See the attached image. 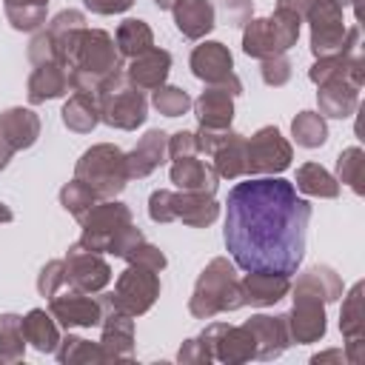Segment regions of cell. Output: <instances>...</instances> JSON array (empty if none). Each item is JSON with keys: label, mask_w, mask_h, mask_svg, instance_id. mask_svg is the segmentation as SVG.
Instances as JSON below:
<instances>
[{"label": "cell", "mask_w": 365, "mask_h": 365, "mask_svg": "<svg viewBox=\"0 0 365 365\" xmlns=\"http://www.w3.org/2000/svg\"><path fill=\"white\" fill-rule=\"evenodd\" d=\"M311 202L282 177H248L228 191L222 240L237 268L297 274L305 257Z\"/></svg>", "instance_id": "1"}, {"label": "cell", "mask_w": 365, "mask_h": 365, "mask_svg": "<svg viewBox=\"0 0 365 365\" xmlns=\"http://www.w3.org/2000/svg\"><path fill=\"white\" fill-rule=\"evenodd\" d=\"M242 291H240V279H237V265L228 257H214L197 277L191 299H188V311L197 319H211L217 314H228L242 308Z\"/></svg>", "instance_id": "2"}, {"label": "cell", "mask_w": 365, "mask_h": 365, "mask_svg": "<svg viewBox=\"0 0 365 365\" xmlns=\"http://www.w3.org/2000/svg\"><path fill=\"white\" fill-rule=\"evenodd\" d=\"M302 20L311 26V54L314 57L356 51L359 29L345 26L342 6H336L334 0H314L311 9L302 14Z\"/></svg>", "instance_id": "3"}, {"label": "cell", "mask_w": 365, "mask_h": 365, "mask_svg": "<svg viewBox=\"0 0 365 365\" xmlns=\"http://www.w3.org/2000/svg\"><path fill=\"white\" fill-rule=\"evenodd\" d=\"M74 177L83 180L100 200H114L128 182L125 151L111 143H97L83 151L74 165Z\"/></svg>", "instance_id": "4"}, {"label": "cell", "mask_w": 365, "mask_h": 365, "mask_svg": "<svg viewBox=\"0 0 365 365\" xmlns=\"http://www.w3.org/2000/svg\"><path fill=\"white\" fill-rule=\"evenodd\" d=\"M148 117V103L143 91H137L123 71L108 77L103 94H100V123L120 128V131H134L143 125Z\"/></svg>", "instance_id": "5"}, {"label": "cell", "mask_w": 365, "mask_h": 365, "mask_svg": "<svg viewBox=\"0 0 365 365\" xmlns=\"http://www.w3.org/2000/svg\"><path fill=\"white\" fill-rule=\"evenodd\" d=\"M157 297H160V277H157V271H151L145 265L128 262V268L117 277L114 291H108V294L100 291L97 299L114 305L117 311H123L128 317H143L145 311H151Z\"/></svg>", "instance_id": "6"}, {"label": "cell", "mask_w": 365, "mask_h": 365, "mask_svg": "<svg viewBox=\"0 0 365 365\" xmlns=\"http://www.w3.org/2000/svg\"><path fill=\"white\" fill-rule=\"evenodd\" d=\"M294 160L291 143L277 125H262L245 137V174L248 177H274L282 174Z\"/></svg>", "instance_id": "7"}, {"label": "cell", "mask_w": 365, "mask_h": 365, "mask_svg": "<svg viewBox=\"0 0 365 365\" xmlns=\"http://www.w3.org/2000/svg\"><path fill=\"white\" fill-rule=\"evenodd\" d=\"M191 74L205 86H225L234 97L242 94V80L234 74V57L220 40H202L191 51Z\"/></svg>", "instance_id": "8"}, {"label": "cell", "mask_w": 365, "mask_h": 365, "mask_svg": "<svg viewBox=\"0 0 365 365\" xmlns=\"http://www.w3.org/2000/svg\"><path fill=\"white\" fill-rule=\"evenodd\" d=\"M128 222H131V208L125 202H120V200H100V202H94L83 214V220H80L83 237L77 242L86 245L88 251L103 254V251H108L111 237L120 228H125Z\"/></svg>", "instance_id": "9"}, {"label": "cell", "mask_w": 365, "mask_h": 365, "mask_svg": "<svg viewBox=\"0 0 365 365\" xmlns=\"http://www.w3.org/2000/svg\"><path fill=\"white\" fill-rule=\"evenodd\" d=\"M202 348L211 354V362H228V365H242L254 359V336L245 325H228V322H208L202 334L197 336Z\"/></svg>", "instance_id": "10"}, {"label": "cell", "mask_w": 365, "mask_h": 365, "mask_svg": "<svg viewBox=\"0 0 365 365\" xmlns=\"http://www.w3.org/2000/svg\"><path fill=\"white\" fill-rule=\"evenodd\" d=\"M66 285L86 291V294H100L111 282V265L97 254L88 251L86 245L74 242L66 251Z\"/></svg>", "instance_id": "11"}, {"label": "cell", "mask_w": 365, "mask_h": 365, "mask_svg": "<svg viewBox=\"0 0 365 365\" xmlns=\"http://www.w3.org/2000/svg\"><path fill=\"white\" fill-rule=\"evenodd\" d=\"M40 137V117L31 108L14 106L0 111V171L9 165V160L23 151L31 148Z\"/></svg>", "instance_id": "12"}, {"label": "cell", "mask_w": 365, "mask_h": 365, "mask_svg": "<svg viewBox=\"0 0 365 365\" xmlns=\"http://www.w3.org/2000/svg\"><path fill=\"white\" fill-rule=\"evenodd\" d=\"M48 314L66 331H71V328H94L103 319L100 299H94L91 294L77 291V288H68V291L60 288L54 297H48Z\"/></svg>", "instance_id": "13"}, {"label": "cell", "mask_w": 365, "mask_h": 365, "mask_svg": "<svg viewBox=\"0 0 365 365\" xmlns=\"http://www.w3.org/2000/svg\"><path fill=\"white\" fill-rule=\"evenodd\" d=\"M288 322V336L297 345L319 342L325 336V302L311 294H294V308L285 314Z\"/></svg>", "instance_id": "14"}, {"label": "cell", "mask_w": 365, "mask_h": 365, "mask_svg": "<svg viewBox=\"0 0 365 365\" xmlns=\"http://www.w3.org/2000/svg\"><path fill=\"white\" fill-rule=\"evenodd\" d=\"M100 308H103V319H100L103 336H100V345L106 351V359L108 362H128V359H134V317L117 311L108 302H100Z\"/></svg>", "instance_id": "15"}, {"label": "cell", "mask_w": 365, "mask_h": 365, "mask_svg": "<svg viewBox=\"0 0 365 365\" xmlns=\"http://www.w3.org/2000/svg\"><path fill=\"white\" fill-rule=\"evenodd\" d=\"M251 336H254V359H262V362H271L277 359L288 345H291V336H288V322H285V314H277V317H268V314H254L251 319L242 322Z\"/></svg>", "instance_id": "16"}, {"label": "cell", "mask_w": 365, "mask_h": 365, "mask_svg": "<svg viewBox=\"0 0 365 365\" xmlns=\"http://www.w3.org/2000/svg\"><path fill=\"white\" fill-rule=\"evenodd\" d=\"M168 160V134L160 128L145 131L137 145L125 154V168H128V180H145L151 171H157L163 163Z\"/></svg>", "instance_id": "17"}, {"label": "cell", "mask_w": 365, "mask_h": 365, "mask_svg": "<svg viewBox=\"0 0 365 365\" xmlns=\"http://www.w3.org/2000/svg\"><path fill=\"white\" fill-rule=\"evenodd\" d=\"M308 80L314 86H325V83H336L345 80L351 86L365 83V60L356 51L348 54H331V57H317V63L308 68Z\"/></svg>", "instance_id": "18"}, {"label": "cell", "mask_w": 365, "mask_h": 365, "mask_svg": "<svg viewBox=\"0 0 365 365\" xmlns=\"http://www.w3.org/2000/svg\"><path fill=\"white\" fill-rule=\"evenodd\" d=\"M171 71V54L165 48L151 46L148 51L131 57L128 68H125V80L137 88V91H154L160 86H165V77Z\"/></svg>", "instance_id": "19"}, {"label": "cell", "mask_w": 365, "mask_h": 365, "mask_svg": "<svg viewBox=\"0 0 365 365\" xmlns=\"http://www.w3.org/2000/svg\"><path fill=\"white\" fill-rule=\"evenodd\" d=\"M68 68L60 60H48V63H37L34 71L29 74L26 83V97L31 106H40L46 100H57L68 91Z\"/></svg>", "instance_id": "20"}, {"label": "cell", "mask_w": 365, "mask_h": 365, "mask_svg": "<svg viewBox=\"0 0 365 365\" xmlns=\"http://www.w3.org/2000/svg\"><path fill=\"white\" fill-rule=\"evenodd\" d=\"M171 182L180 188V191H197V194H217V185H220V174L214 171L211 163L205 160H197V154L191 157H180V160H171Z\"/></svg>", "instance_id": "21"}, {"label": "cell", "mask_w": 365, "mask_h": 365, "mask_svg": "<svg viewBox=\"0 0 365 365\" xmlns=\"http://www.w3.org/2000/svg\"><path fill=\"white\" fill-rule=\"evenodd\" d=\"M240 291H242V302L245 305H274L282 297H288L291 291V277L285 274H262V271H248L240 279Z\"/></svg>", "instance_id": "22"}, {"label": "cell", "mask_w": 365, "mask_h": 365, "mask_svg": "<svg viewBox=\"0 0 365 365\" xmlns=\"http://www.w3.org/2000/svg\"><path fill=\"white\" fill-rule=\"evenodd\" d=\"M171 14H174V26L180 29V34L188 40H202L217 26L211 0H177L171 6Z\"/></svg>", "instance_id": "23"}, {"label": "cell", "mask_w": 365, "mask_h": 365, "mask_svg": "<svg viewBox=\"0 0 365 365\" xmlns=\"http://www.w3.org/2000/svg\"><path fill=\"white\" fill-rule=\"evenodd\" d=\"M191 108H194L200 125H208V128H231V120H234V94L225 86H208L191 103Z\"/></svg>", "instance_id": "24"}, {"label": "cell", "mask_w": 365, "mask_h": 365, "mask_svg": "<svg viewBox=\"0 0 365 365\" xmlns=\"http://www.w3.org/2000/svg\"><path fill=\"white\" fill-rule=\"evenodd\" d=\"M171 211H174V220H182L191 228H208L220 217V202L211 194L174 191L171 194Z\"/></svg>", "instance_id": "25"}, {"label": "cell", "mask_w": 365, "mask_h": 365, "mask_svg": "<svg viewBox=\"0 0 365 365\" xmlns=\"http://www.w3.org/2000/svg\"><path fill=\"white\" fill-rule=\"evenodd\" d=\"M288 294H311L328 305L342 297V277L331 265H314L297 277V282L291 285Z\"/></svg>", "instance_id": "26"}, {"label": "cell", "mask_w": 365, "mask_h": 365, "mask_svg": "<svg viewBox=\"0 0 365 365\" xmlns=\"http://www.w3.org/2000/svg\"><path fill=\"white\" fill-rule=\"evenodd\" d=\"M317 103H319V114L322 117H334V120H345L359 108V86H351L345 80L336 83H325L317 86Z\"/></svg>", "instance_id": "27"}, {"label": "cell", "mask_w": 365, "mask_h": 365, "mask_svg": "<svg viewBox=\"0 0 365 365\" xmlns=\"http://www.w3.org/2000/svg\"><path fill=\"white\" fill-rule=\"evenodd\" d=\"M23 336L26 342L40 351V354H54L57 345H60V328H57V319L51 314H46L43 308H31L26 317H23Z\"/></svg>", "instance_id": "28"}, {"label": "cell", "mask_w": 365, "mask_h": 365, "mask_svg": "<svg viewBox=\"0 0 365 365\" xmlns=\"http://www.w3.org/2000/svg\"><path fill=\"white\" fill-rule=\"evenodd\" d=\"M63 125L74 134H88L97 128L100 123V100L91 94H80L74 91L66 103H63Z\"/></svg>", "instance_id": "29"}, {"label": "cell", "mask_w": 365, "mask_h": 365, "mask_svg": "<svg viewBox=\"0 0 365 365\" xmlns=\"http://www.w3.org/2000/svg\"><path fill=\"white\" fill-rule=\"evenodd\" d=\"M211 165L222 180H237L245 174V137L228 131V137L211 154Z\"/></svg>", "instance_id": "30"}, {"label": "cell", "mask_w": 365, "mask_h": 365, "mask_svg": "<svg viewBox=\"0 0 365 365\" xmlns=\"http://www.w3.org/2000/svg\"><path fill=\"white\" fill-rule=\"evenodd\" d=\"M294 188L308 194V197H319V200H334L339 197V182L336 177L322 168L319 163H302L297 168V180H294Z\"/></svg>", "instance_id": "31"}, {"label": "cell", "mask_w": 365, "mask_h": 365, "mask_svg": "<svg viewBox=\"0 0 365 365\" xmlns=\"http://www.w3.org/2000/svg\"><path fill=\"white\" fill-rule=\"evenodd\" d=\"M114 43H117L120 54L131 60V57H137V54H143V51H148V48L154 46V31H151V26H148L145 20L128 17V20H123V23L117 26Z\"/></svg>", "instance_id": "32"}, {"label": "cell", "mask_w": 365, "mask_h": 365, "mask_svg": "<svg viewBox=\"0 0 365 365\" xmlns=\"http://www.w3.org/2000/svg\"><path fill=\"white\" fill-rule=\"evenodd\" d=\"M242 51H245L248 57H257V60L282 54V51L277 48V43H274L268 17H251V20L242 26Z\"/></svg>", "instance_id": "33"}, {"label": "cell", "mask_w": 365, "mask_h": 365, "mask_svg": "<svg viewBox=\"0 0 365 365\" xmlns=\"http://www.w3.org/2000/svg\"><path fill=\"white\" fill-rule=\"evenodd\" d=\"M6 17L17 31H37L46 23L48 0H3Z\"/></svg>", "instance_id": "34"}, {"label": "cell", "mask_w": 365, "mask_h": 365, "mask_svg": "<svg viewBox=\"0 0 365 365\" xmlns=\"http://www.w3.org/2000/svg\"><path fill=\"white\" fill-rule=\"evenodd\" d=\"M291 137L302 148H319L328 140V123L319 111H299L291 120Z\"/></svg>", "instance_id": "35"}, {"label": "cell", "mask_w": 365, "mask_h": 365, "mask_svg": "<svg viewBox=\"0 0 365 365\" xmlns=\"http://www.w3.org/2000/svg\"><path fill=\"white\" fill-rule=\"evenodd\" d=\"M23 354H26L23 317H17V314H0V362L3 365L20 362Z\"/></svg>", "instance_id": "36"}, {"label": "cell", "mask_w": 365, "mask_h": 365, "mask_svg": "<svg viewBox=\"0 0 365 365\" xmlns=\"http://www.w3.org/2000/svg\"><path fill=\"white\" fill-rule=\"evenodd\" d=\"M54 356H57L63 365H74V362H108L100 342H88V339L74 336V334L60 336V345H57Z\"/></svg>", "instance_id": "37"}, {"label": "cell", "mask_w": 365, "mask_h": 365, "mask_svg": "<svg viewBox=\"0 0 365 365\" xmlns=\"http://www.w3.org/2000/svg\"><path fill=\"white\" fill-rule=\"evenodd\" d=\"M336 182H345L354 194H365V154L359 145L339 151L336 157Z\"/></svg>", "instance_id": "38"}, {"label": "cell", "mask_w": 365, "mask_h": 365, "mask_svg": "<svg viewBox=\"0 0 365 365\" xmlns=\"http://www.w3.org/2000/svg\"><path fill=\"white\" fill-rule=\"evenodd\" d=\"M339 331H342V336H345V339H351V336H365V317H362V282L351 285V291L342 297Z\"/></svg>", "instance_id": "39"}, {"label": "cell", "mask_w": 365, "mask_h": 365, "mask_svg": "<svg viewBox=\"0 0 365 365\" xmlns=\"http://www.w3.org/2000/svg\"><path fill=\"white\" fill-rule=\"evenodd\" d=\"M268 26H271V34H274V43L277 48L285 54L291 46H297L299 40V26H302V17L291 9H274V14L268 17Z\"/></svg>", "instance_id": "40"}, {"label": "cell", "mask_w": 365, "mask_h": 365, "mask_svg": "<svg viewBox=\"0 0 365 365\" xmlns=\"http://www.w3.org/2000/svg\"><path fill=\"white\" fill-rule=\"evenodd\" d=\"M94 202H100V197H97L83 180H77V177L60 188V205H63L71 217H77V220H83V214H86Z\"/></svg>", "instance_id": "41"}, {"label": "cell", "mask_w": 365, "mask_h": 365, "mask_svg": "<svg viewBox=\"0 0 365 365\" xmlns=\"http://www.w3.org/2000/svg\"><path fill=\"white\" fill-rule=\"evenodd\" d=\"M191 97L188 91H182L180 86H160L151 91V106L163 114V117H182L191 108Z\"/></svg>", "instance_id": "42"}, {"label": "cell", "mask_w": 365, "mask_h": 365, "mask_svg": "<svg viewBox=\"0 0 365 365\" xmlns=\"http://www.w3.org/2000/svg\"><path fill=\"white\" fill-rule=\"evenodd\" d=\"M214 14H220L228 26L240 29L254 17V0H214Z\"/></svg>", "instance_id": "43"}, {"label": "cell", "mask_w": 365, "mask_h": 365, "mask_svg": "<svg viewBox=\"0 0 365 365\" xmlns=\"http://www.w3.org/2000/svg\"><path fill=\"white\" fill-rule=\"evenodd\" d=\"M123 259H128V262H134V265H145V268H151V271H157V274L168 265L165 254H163L157 245H151L145 237H143V240H140V242H137V245H134Z\"/></svg>", "instance_id": "44"}, {"label": "cell", "mask_w": 365, "mask_h": 365, "mask_svg": "<svg viewBox=\"0 0 365 365\" xmlns=\"http://www.w3.org/2000/svg\"><path fill=\"white\" fill-rule=\"evenodd\" d=\"M66 285V262L63 259H48L40 274H37V291L40 297H54Z\"/></svg>", "instance_id": "45"}, {"label": "cell", "mask_w": 365, "mask_h": 365, "mask_svg": "<svg viewBox=\"0 0 365 365\" xmlns=\"http://www.w3.org/2000/svg\"><path fill=\"white\" fill-rule=\"evenodd\" d=\"M259 74H262V83H265V86L279 88V86H285V83L291 80V60H288L285 54L265 57V60H262Z\"/></svg>", "instance_id": "46"}, {"label": "cell", "mask_w": 365, "mask_h": 365, "mask_svg": "<svg viewBox=\"0 0 365 365\" xmlns=\"http://www.w3.org/2000/svg\"><path fill=\"white\" fill-rule=\"evenodd\" d=\"M171 194L174 191H168V188H157V191H151V197H148V217L154 220V222H174V211H171Z\"/></svg>", "instance_id": "47"}, {"label": "cell", "mask_w": 365, "mask_h": 365, "mask_svg": "<svg viewBox=\"0 0 365 365\" xmlns=\"http://www.w3.org/2000/svg\"><path fill=\"white\" fill-rule=\"evenodd\" d=\"M143 240V231L134 225V222H128L125 228H120L114 237H111V242H108V251L106 254H114V257H125L137 242Z\"/></svg>", "instance_id": "48"}, {"label": "cell", "mask_w": 365, "mask_h": 365, "mask_svg": "<svg viewBox=\"0 0 365 365\" xmlns=\"http://www.w3.org/2000/svg\"><path fill=\"white\" fill-rule=\"evenodd\" d=\"M228 131L231 128H208V125H200L197 131H194V143H197V154H205V157H211L214 151H217V145L228 137Z\"/></svg>", "instance_id": "49"}, {"label": "cell", "mask_w": 365, "mask_h": 365, "mask_svg": "<svg viewBox=\"0 0 365 365\" xmlns=\"http://www.w3.org/2000/svg\"><path fill=\"white\" fill-rule=\"evenodd\" d=\"M29 60H31V66H37V63H48V60H57L54 43H51V37H48V31H46V29H43V31H37V34L31 37V43H29Z\"/></svg>", "instance_id": "50"}, {"label": "cell", "mask_w": 365, "mask_h": 365, "mask_svg": "<svg viewBox=\"0 0 365 365\" xmlns=\"http://www.w3.org/2000/svg\"><path fill=\"white\" fill-rule=\"evenodd\" d=\"M177 362H182V365H208L211 362V354L202 348V342L194 336V339H185L182 345H180V351H177Z\"/></svg>", "instance_id": "51"}, {"label": "cell", "mask_w": 365, "mask_h": 365, "mask_svg": "<svg viewBox=\"0 0 365 365\" xmlns=\"http://www.w3.org/2000/svg\"><path fill=\"white\" fill-rule=\"evenodd\" d=\"M191 154H197L194 131H177L168 137V160H180V157H191Z\"/></svg>", "instance_id": "52"}, {"label": "cell", "mask_w": 365, "mask_h": 365, "mask_svg": "<svg viewBox=\"0 0 365 365\" xmlns=\"http://www.w3.org/2000/svg\"><path fill=\"white\" fill-rule=\"evenodd\" d=\"M83 6L94 14H123L134 6V0H83Z\"/></svg>", "instance_id": "53"}, {"label": "cell", "mask_w": 365, "mask_h": 365, "mask_svg": "<svg viewBox=\"0 0 365 365\" xmlns=\"http://www.w3.org/2000/svg\"><path fill=\"white\" fill-rule=\"evenodd\" d=\"M362 359H365V336H351L345 342V362L359 365Z\"/></svg>", "instance_id": "54"}, {"label": "cell", "mask_w": 365, "mask_h": 365, "mask_svg": "<svg viewBox=\"0 0 365 365\" xmlns=\"http://www.w3.org/2000/svg\"><path fill=\"white\" fill-rule=\"evenodd\" d=\"M311 362H314V365H322V362H345V351L331 348V351H325V354H314Z\"/></svg>", "instance_id": "55"}, {"label": "cell", "mask_w": 365, "mask_h": 365, "mask_svg": "<svg viewBox=\"0 0 365 365\" xmlns=\"http://www.w3.org/2000/svg\"><path fill=\"white\" fill-rule=\"evenodd\" d=\"M311 3H314V0H277V6H279V9H291V11H297L299 17L311 9Z\"/></svg>", "instance_id": "56"}, {"label": "cell", "mask_w": 365, "mask_h": 365, "mask_svg": "<svg viewBox=\"0 0 365 365\" xmlns=\"http://www.w3.org/2000/svg\"><path fill=\"white\" fill-rule=\"evenodd\" d=\"M11 220H14V214H11V208H9L6 202H0V225H3V222H11Z\"/></svg>", "instance_id": "57"}, {"label": "cell", "mask_w": 365, "mask_h": 365, "mask_svg": "<svg viewBox=\"0 0 365 365\" xmlns=\"http://www.w3.org/2000/svg\"><path fill=\"white\" fill-rule=\"evenodd\" d=\"M177 0H154V6L160 9V11H171V6H174Z\"/></svg>", "instance_id": "58"}, {"label": "cell", "mask_w": 365, "mask_h": 365, "mask_svg": "<svg viewBox=\"0 0 365 365\" xmlns=\"http://www.w3.org/2000/svg\"><path fill=\"white\" fill-rule=\"evenodd\" d=\"M334 3H336V6H342V9H345V6H354V3H356V0H334Z\"/></svg>", "instance_id": "59"}]
</instances>
